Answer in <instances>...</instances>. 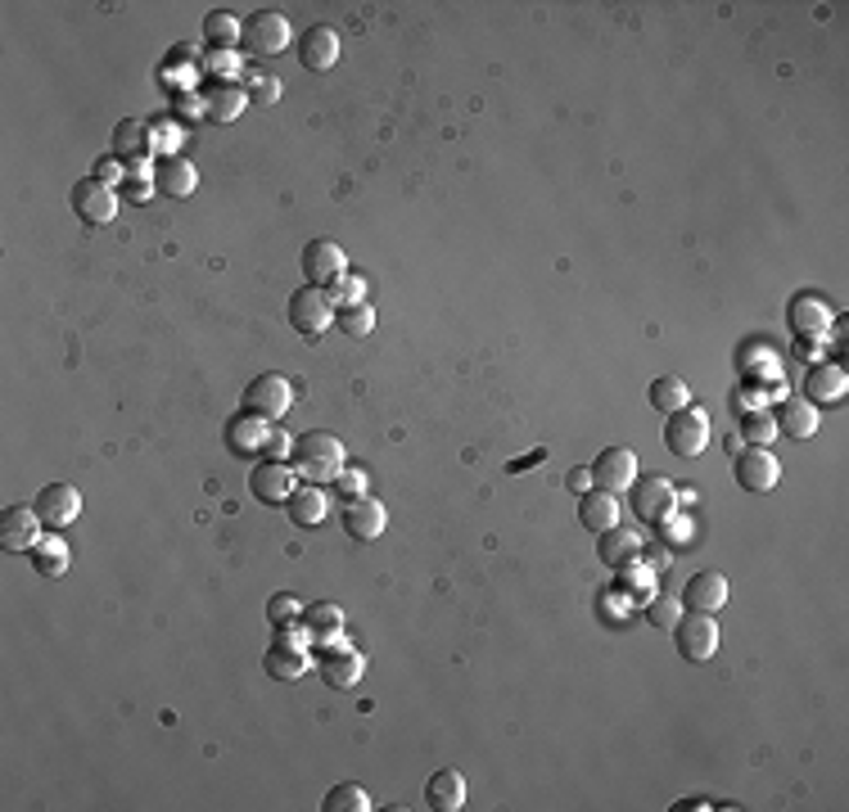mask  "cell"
<instances>
[{
    "instance_id": "277c9868",
    "label": "cell",
    "mask_w": 849,
    "mask_h": 812,
    "mask_svg": "<svg viewBox=\"0 0 849 812\" xmlns=\"http://www.w3.org/2000/svg\"><path fill=\"white\" fill-rule=\"evenodd\" d=\"M240 41H245V51L258 55V59H271L280 51H290V19L286 14H276V10H254L240 28Z\"/></svg>"
},
{
    "instance_id": "9c48e42d",
    "label": "cell",
    "mask_w": 849,
    "mask_h": 812,
    "mask_svg": "<svg viewBox=\"0 0 849 812\" xmlns=\"http://www.w3.org/2000/svg\"><path fill=\"white\" fill-rule=\"evenodd\" d=\"M73 213L82 226H109L118 217V190L96 181V176H86L73 185Z\"/></svg>"
},
{
    "instance_id": "681fc988",
    "label": "cell",
    "mask_w": 849,
    "mask_h": 812,
    "mask_svg": "<svg viewBox=\"0 0 849 812\" xmlns=\"http://www.w3.org/2000/svg\"><path fill=\"white\" fill-rule=\"evenodd\" d=\"M208 73L235 77V51H208Z\"/></svg>"
},
{
    "instance_id": "836d02e7",
    "label": "cell",
    "mask_w": 849,
    "mask_h": 812,
    "mask_svg": "<svg viewBox=\"0 0 849 812\" xmlns=\"http://www.w3.org/2000/svg\"><path fill=\"white\" fill-rule=\"evenodd\" d=\"M240 19L235 14H226V10H217V14H208L204 19V41H208V51H235L240 45Z\"/></svg>"
},
{
    "instance_id": "ac0fdd59",
    "label": "cell",
    "mask_w": 849,
    "mask_h": 812,
    "mask_svg": "<svg viewBox=\"0 0 849 812\" xmlns=\"http://www.w3.org/2000/svg\"><path fill=\"white\" fill-rule=\"evenodd\" d=\"M344 262L348 258H344V249L335 240H312L303 249V275H308V284H321V290H330V284L348 271Z\"/></svg>"
},
{
    "instance_id": "30bf717a",
    "label": "cell",
    "mask_w": 849,
    "mask_h": 812,
    "mask_svg": "<svg viewBox=\"0 0 849 812\" xmlns=\"http://www.w3.org/2000/svg\"><path fill=\"white\" fill-rule=\"evenodd\" d=\"M316 668H321V682H325L330 691H353V686L362 682V673H366V659H362V650H353V646L330 641V646H321Z\"/></svg>"
},
{
    "instance_id": "ba28073f",
    "label": "cell",
    "mask_w": 849,
    "mask_h": 812,
    "mask_svg": "<svg viewBox=\"0 0 849 812\" xmlns=\"http://www.w3.org/2000/svg\"><path fill=\"white\" fill-rule=\"evenodd\" d=\"M628 497H633V515H637L642 523L669 519L674 506H678V488L665 479V474H642V479H633Z\"/></svg>"
},
{
    "instance_id": "cb8c5ba5",
    "label": "cell",
    "mask_w": 849,
    "mask_h": 812,
    "mask_svg": "<svg viewBox=\"0 0 849 812\" xmlns=\"http://www.w3.org/2000/svg\"><path fill=\"white\" fill-rule=\"evenodd\" d=\"M831 307H827V299L823 294H799L795 303H791V329L795 334H805V339H823V334L831 329Z\"/></svg>"
},
{
    "instance_id": "7402d4cb",
    "label": "cell",
    "mask_w": 849,
    "mask_h": 812,
    "mask_svg": "<svg viewBox=\"0 0 849 812\" xmlns=\"http://www.w3.org/2000/svg\"><path fill=\"white\" fill-rule=\"evenodd\" d=\"M773 420H777V434H786L791 443H805V439L818 434V420H823V415H818V407L805 402V398H786V402H777Z\"/></svg>"
},
{
    "instance_id": "d6986e66",
    "label": "cell",
    "mask_w": 849,
    "mask_h": 812,
    "mask_svg": "<svg viewBox=\"0 0 849 812\" xmlns=\"http://www.w3.org/2000/svg\"><path fill=\"white\" fill-rule=\"evenodd\" d=\"M642 551H646V546H642V533L628 529V523H615V529L597 533V555H601L605 569H628V564L642 560Z\"/></svg>"
},
{
    "instance_id": "4fadbf2b",
    "label": "cell",
    "mask_w": 849,
    "mask_h": 812,
    "mask_svg": "<svg viewBox=\"0 0 849 812\" xmlns=\"http://www.w3.org/2000/svg\"><path fill=\"white\" fill-rule=\"evenodd\" d=\"M588 469H592V484L601 492H628L637 479V456L628 447H605Z\"/></svg>"
},
{
    "instance_id": "603a6c76",
    "label": "cell",
    "mask_w": 849,
    "mask_h": 812,
    "mask_svg": "<svg viewBox=\"0 0 849 812\" xmlns=\"http://www.w3.org/2000/svg\"><path fill=\"white\" fill-rule=\"evenodd\" d=\"M683 605L696 609V614H719L728 605V578H723V573H714V569L696 573V578L683 587Z\"/></svg>"
},
{
    "instance_id": "7c38bea8",
    "label": "cell",
    "mask_w": 849,
    "mask_h": 812,
    "mask_svg": "<svg viewBox=\"0 0 849 812\" xmlns=\"http://www.w3.org/2000/svg\"><path fill=\"white\" fill-rule=\"evenodd\" d=\"M41 542V515L36 506H6L0 510V551L23 555Z\"/></svg>"
},
{
    "instance_id": "f546056e",
    "label": "cell",
    "mask_w": 849,
    "mask_h": 812,
    "mask_svg": "<svg viewBox=\"0 0 849 812\" xmlns=\"http://www.w3.org/2000/svg\"><path fill=\"white\" fill-rule=\"evenodd\" d=\"M262 443H267V420H258V415H249V411L230 415V424H226V447H230L235 456H254V452H262Z\"/></svg>"
},
{
    "instance_id": "e575fe53",
    "label": "cell",
    "mask_w": 849,
    "mask_h": 812,
    "mask_svg": "<svg viewBox=\"0 0 849 812\" xmlns=\"http://www.w3.org/2000/svg\"><path fill=\"white\" fill-rule=\"evenodd\" d=\"M741 443H750V447L777 443V420H773V411H745V415H741Z\"/></svg>"
},
{
    "instance_id": "8d00e7d4",
    "label": "cell",
    "mask_w": 849,
    "mask_h": 812,
    "mask_svg": "<svg viewBox=\"0 0 849 812\" xmlns=\"http://www.w3.org/2000/svg\"><path fill=\"white\" fill-rule=\"evenodd\" d=\"M335 325L344 334H353V339H366V334L375 329V312L370 303H353V307H335Z\"/></svg>"
},
{
    "instance_id": "1f68e13d",
    "label": "cell",
    "mask_w": 849,
    "mask_h": 812,
    "mask_svg": "<svg viewBox=\"0 0 849 812\" xmlns=\"http://www.w3.org/2000/svg\"><path fill=\"white\" fill-rule=\"evenodd\" d=\"M286 510H290V519L299 523V529H316V523L325 519V492L316 484H299L294 497L286 501Z\"/></svg>"
},
{
    "instance_id": "d4e9b609",
    "label": "cell",
    "mask_w": 849,
    "mask_h": 812,
    "mask_svg": "<svg viewBox=\"0 0 849 812\" xmlns=\"http://www.w3.org/2000/svg\"><path fill=\"white\" fill-rule=\"evenodd\" d=\"M579 523H583L588 533L615 529V523H620V501H615V492H601V488L579 492Z\"/></svg>"
},
{
    "instance_id": "74e56055",
    "label": "cell",
    "mask_w": 849,
    "mask_h": 812,
    "mask_svg": "<svg viewBox=\"0 0 849 812\" xmlns=\"http://www.w3.org/2000/svg\"><path fill=\"white\" fill-rule=\"evenodd\" d=\"M620 573H624V583H620V587H624V596H628V600L646 605V600L655 596V573H651V569L628 564V569H620Z\"/></svg>"
},
{
    "instance_id": "83f0119b",
    "label": "cell",
    "mask_w": 849,
    "mask_h": 812,
    "mask_svg": "<svg viewBox=\"0 0 849 812\" xmlns=\"http://www.w3.org/2000/svg\"><path fill=\"white\" fill-rule=\"evenodd\" d=\"M424 803L434 812H461L465 808V777L456 768H439L430 781H424Z\"/></svg>"
},
{
    "instance_id": "b9f144b4",
    "label": "cell",
    "mask_w": 849,
    "mask_h": 812,
    "mask_svg": "<svg viewBox=\"0 0 849 812\" xmlns=\"http://www.w3.org/2000/svg\"><path fill=\"white\" fill-rule=\"evenodd\" d=\"M299 614H303V609H299V600H294V596H271V600H267V618H271L276 628L299 624Z\"/></svg>"
},
{
    "instance_id": "8992f818",
    "label": "cell",
    "mask_w": 849,
    "mask_h": 812,
    "mask_svg": "<svg viewBox=\"0 0 849 812\" xmlns=\"http://www.w3.org/2000/svg\"><path fill=\"white\" fill-rule=\"evenodd\" d=\"M665 447L687 461L710 447V415H705V407H683L665 420Z\"/></svg>"
},
{
    "instance_id": "f6af8a7d",
    "label": "cell",
    "mask_w": 849,
    "mask_h": 812,
    "mask_svg": "<svg viewBox=\"0 0 849 812\" xmlns=\"http://www.w3.org/2000/svg\"><path fill=\"white\" fill-rule=\"evenodd\" d=\"M262 456H267V461H286V456H294V439L286 434V429H267Z\"/></svg>"
},
{
    "instance_id": "f35d334b",
    "label": "cell",
    "mask_w": 849,
    "mask_h": 812,
    "mask_svg": "<svg viewBox=\"0 0 849 812\" xmlns=\"http://www.w3.org/2000/svg\"><path fill=\"white\" fill-rule=\"evenodd\" d=\"M678 596H665V592H655L651 600H646V618H651V624L655 628H674L678 624Z\"/></svg>"
},
{
    "instance_id": "7dc6e473",
    "label": "cell",
    "mask_w": 849,
    "mask_h": 812,
    "mask_svg": "<svg viewBox=\"0 0 849 812\" xmlns=\"http://www.w3.org/2000/svg\"><path fill=\"white\" fill-rule=\"evenodd\" d=\"M122 172H127V167H122V163H118V159H114V154H105V159H100V163H96V172H90V176H96V181H105V185H114V190H118V185H122V181H127V176H122Z\"/></svg>"
},
{
    "instance_id": "c3c4849f",
    "label": "cell",
    "mask_w": 849,
    "mask_h": 812,
    "mask_svg": "<svg viewBox=\"0 0 849 812\" xmlns=\"http://www.w3.org/2000/svg\"><path fill=\"white\" fill-rule=\"evenodd\" d=\"M118 190H122V195H127L131 204H146V199L154 195V181H146V176H127Z\"/></svg>"
},
{
    "instance_id": "ee69618b",
    "label": "cell",
    "mask_w": 849,
    "mask_h": 812,
    "mask_svg": "<svg viewBox=\"0 0 849 812\" xmlns=\"http://www.w3.org/2000/svg\"><path fill=\"white\" fill-rule=\"evenodd\" d=\"M335 488H340V497H344V501L366 497V469H357V465L348 469V465H344V469H340V479H335Z\"/></svg>"
},
{
    "instance_id": "e0dca14e",
    "label": "cell",
    "mask_w": 849,
    "mask_h": 812,
    "mask_svg": "<svg viewBox=\"0 0 849 812\" xmlns=\"http://www.w3.org/2000/svg\"><path fill=\"white\" fill-rule=\"evenodd\" d=\"M150 181H154L159 195H168V199H191L195 185H200V172H195V163L185 154H168V159L154 163Z\"/></svg>"
},
{
    "instance_id": "9a60e30c",
    "label": "cell",
    "mask_w": 849,
    "mask_h": 812,
    "mask_svg": "<svg viewBox=\"0 0 849 812\" xmlns=\"http://www.w3.org/2000/svg\"><path fill=\"white\" fill-rule=\"evenodd\" d=\"M777 479H782V465H777V456L769 447H745L737 456V484L745 492H773Z\"/></svg>"
},
{
    "instance_id": "f907efd6",
    "label": "cell",
    "mask_w": 849,
    "mask_h": 812,
    "mask_svg": "<svg viewBox=\"0 0 849 812\" xmlns=\"http://www.w3.org/2000/svg\"><path fill=\"white\" fill-rule=\"evenodd\" d=\"M588 479H592V469H570V488L574 492H588Z\"/></svg>"
},
{
    "instance_id": "ab89813d",
    "label": "cell",
    "mask_w": 849,
    "mask_h": 812,
    "mask_svg": "<svg viewBox=\"0 0 849 812\" xmlns=\"http://www.w3.org/2000/svg\"><path fill=\"white\" fill-rule=\"evenodd\" d=\"M325 294H330V303H335V307H353V303H366V299H362V294H366V284H362L357 275H348V271H344L335 284H330Z\"/></svg>"
},
{
    "instance_id": "4316f807",
    "label": "cell",
    "mask_w": 849,
    "mask_h": 812,
    "mask_svg": "<svg viewBox=\"0 0 849 812\" xmlns=\"http://www.w3.org/2000/svg\"><path fill=\"white\" fill-rule=\"evenodd\" d=\"M308 668H312V659H308L303 641H294V637L276 641V646L267 650V673H271L276 682H299V678L308 673Z\"/></svg>"
},
{
    "instance_id": "5b68a950",
    "label": "cell",
    "mask_w": 849,
    "mask_h": 812,
    "mask_svg": "<svg viewBox=\"0 0 849 812\" xmlns=\"http://www.w3.org/2000/svg\"><path fill=\"white\" fill-rule=\"evenodd\" d=\"M294 407V389H290V379L286 375H254L249 385H245V402H240V411H249V415H258V420H280Z\"/></svg>"
},
{
    "instance_id": "d590c367",
    "label": "cell",
    "mask_w": 849,
    "mask_h": 812,
    "mask_svg": "<svg viewBox=\"0 0 849 812\" xmlns=\"http://www.w3.org/2000/svg\"><path fill=\"white\" fill-rule=\"evenodd\" d=\"M325 812H370L375 803H370V794L362 790V786H353V781H344V786H335L325 794V803H321Z\"/></svg>"
},
{
    "instance_id": "d6a6232c",
    "label": "cell",
    "mask_w": 849,
    "mask_h": 812,
    "mask_svg": "<svg viewBox=\"0 0 849 812\" xmlns=\"http://www.w3.org/2000/svg\"><path fill=\"white\" fill-rule=\"evenodd\" d=\"M651 407H655V411H665V415H674V411L691 407V389H687V379H678V375H659L655 385H651Z\"/></svg>"
},
{
    "instance_id": "8fae6325",
    "label": "cell",
    "mask_w": 849,
    "mask_h": 812,
    "mask_svg": "<svg viewBox=\"0 0 849 812\" xmlns=\"http://www.w3.org/2000/svg\"><path fill=\"white\" fill-rule=\"evenodd\" d=\"M299 488V469H290L286 461H258L254 474H249V492L262 501V506H286Z\"/></svg>"
},
{
    "instance_id": "60d3db41",
    "label": "cell",
    "mask_w": 849,
    "mask_h": 812,
    "mask_svg": "<svg viewBox=\"0 0 849 812\" xmlns=\"http://www.w3.org/2000/svg\"><path fill=\"white\" fill-rule=\"evenodd\" d=\"M245 90H249V105H276V100H280V82L267 77V73H249V77H245Z\"/></svg>"
},
{
    "instance_id": "52a82bcc",
    "label": "cell",
    "mask_w": 849,
    "mask_h": 812,
    "mask_svg": "<svg viewBox=\"0 0 849 812\" xmlns=\"http://www.w3.org/2000/svg\"><path fill=\"white\" fill-rule=\"evenodd\" d=\"M290 325L303 334V339H321V334L335 325V303L321 284H303L299 294H290Z\"/></svg>"
},
{
    "instance_id": "7a4b0ae2",
    "label": "cell",
    "mask_w": 849,
    "mask_h": 812,
    "mask_svg": "<svg viewBox=\"0 0 849 812\" xmlns=\"http://www.w3.org/2000/svg\"><path fill=\"white\" fill-rule=\"evenodd\" d=\"M674 641H678V654L691 659V663H710L719 654V624H714V614H678V624H674Z\"/></svg>"
},
{
    "instance_id": "7bdbcfd3",
    "label": "cell",
    "mask_w": 849,
    "mask_h": 812,
    "mask_svg": "<svg viewBox=\"0 0 849 812\" xmlns=\"http://www.w3.org/2000/svg\"><path fill=\"white\" fill-rule=\"evenodd\" d=\"M172 113L176 118H208L200 90H172Z\"/></svg>"
},
{
    "instance_id": "bcb514c9",
    "label": "cell",
    "mask_w": 849,
    "mask_h": 812,
    "mask_svg": "<svg viewBox=\"0 0 849 812\" xmlns=\"http://www.w3.org/2000/svg\"><path fill=\"white\" fill-rule=\"evenodd\" d=\"M150 131H154V154L159 159H168V154H176V127L172 122H150Z\"/></svg>"
},
{
    "instance_id": "f1b7e54d",
    "label": "cell",
    "mask_w": 849,
    "mask_h": 812,
    "mask_svg": "<svg viewBox=\"0 0 849 812\" xmlns=\"http://www.w3.org/2000/svg\"><path fill=\"white\" fill-rule=\"evenodd\" d=\"M845 389H849L845 366H814V370L805 375V402H814V407H831V402H840V398H845Z\"/></svg>"
},
{
    "instance_id": "816d5d0a",
    "label": "cell",
    "mask_w": 849,
    "mask_h": 812,
    "mask_svg": "<svg viewBox=\"0 0 849 812\" xmlns=\"http://www.w3.org/2000/svg\"><path fill=\"white\" fill-rule=\"evenodd\" d=\"M678 808H683V812H705V808H714V803H710V799H683Z\"/></svg>"
},
{
    "instance_id": "5bb4252c",
    "label": "cell",
    "mask_w": 849,
    "mask_h": 812,
    "mask_svg": "<svg viewBox=\"0 0 849 812\" xmlns=\"http://www.w3.org/2000/svg\"><path fill=\"white\" fill-rule=\"evenodd\" d=\"M32 506H36L45 529H68V523L82 515V492L73 484H45Z\"/></svg>"
},
{
    "instance_id": "3957f363",
    "label": "cell",
    "mask_w": 849,
    "mask_h": 812,
    "mask_svg": "<svg viewBox=\"0 0 849 812\" xmlns=\"http://www.w3.org/2000/svg\"><path fill=\"white\" fill-rule=\"evenodd\" d=\"M109 154L127 167V176H140V172H146V163H150V154H154V131H150V122H146V118H122V122L114 127Z\"/></svg>"
},
{
    "instance_id": "484cf974",
    "label": "cell",
    "mask_w": 849,
    "mask_h": 812,
    "mask_svg": "<svg viewBox=\"0 0 849 812\" xmlns=\"http://www.w3.org/2000/svg\"><path fill=\"white\" fill-rule=\"evenodd\" d=\"M299 624H303L308 641L330 646V641H340V632H344V609L330 605V600H316V605H308V609L299 614Z\"/></svg>"
},
{
    "instance_id": "6da1fadb",
    "label": "cell",
    "mask_w": 849,
    "mask_h": 812,
    "mask_svg": "<svg viewBox=\"0 0 849 812\" xmlns=\"http://www.w3.org/2000/svg\"><path fill=\"white\" fill-rule=\"evenodd\" d=\"M294 469L303 484H335L340 469H344V443L325 429H312V434L294 439Z\"/></svg>"
},
{
    "instance_id": "2e32d148",
    "label": "cell",
    "mask_w": 849,
    "mask_h": 812,
    "mask_svg": "<svg viewBox=\"0 0 849 812\" xmlns=\"http://www.w3.org/2000/svg\"><path fill=\"white\" fill-rule=\"evenodd\" d=\"M204 109H208V122H217V127H226V122H235L245 113V105H249V90L235 82V77H217V82H208L204 90Z\"/></svg>"
},
{
    "instance_id": "44dd1931",
    "label": "cell",
    "mask_w": 849,
    "mask_h": 812,
    "mask_svg": "<svg viewBox=\"0 0 849 812\" xmlns=\"http://www.w3.org/2000/svg\"><path fill=\"white\" fill-rule=\"evenodd\" d=\"M385 523H389V515H385V506L375 497H357V501L344 506V533L353 542H375L385 533Z\"/></svg>"
},
{
    "instance_id": "4dcf8cb0",
    "label": "cell",
    "mask_w": 849,
    "mask_h": 812,
    "mask_svg": "<svg viewBox=\"0 0 849 812\" xmlns=\"http://www.w3.org/2000/svg\"><path fill=\"white\" fill-rule=\"evenodd\" d=\"M32 564H36V573H41V578H64V573H68V564H73V555H68V542L64 538H41L32 551Z\"/></svg>"
},
{
    "instance_id": "ffe728a7",
    "label": "cell",
    "mask_w": 849,
    "mask_h": 812,
    "mask_svg": "<svg viewBox=\"0 0 849 812\" xmlns=\"http://www.w3.org/2000/svg\"><path fill=\"white\" fill-rule=\"evenodd\" d=\"M299 59H303L308 73L335 68V64H340V32H335V28H325V23L308 28L303 41H299Z\"/></svg>"
}]
</instances>
